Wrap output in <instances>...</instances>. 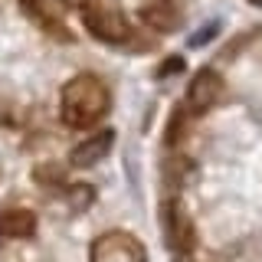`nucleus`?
I'll return each instance as SVG.
<instances>
[{
	"label": "nucleus",
	"mask_w": 262,
	"mask_h": 262,
	"mask_svg": "<svg viewBox=\"0 0 262 262\" xmlns=\"http://www.w3.org/2000/svg\"><path fill=\"white\" fill-rule=\"evenodd\" d=\"M112 108V92L102 76L95 72H79L62 85L59 95V118L72 131H89L108 115Z\"/></svg>",
	"instance_id": "1"
},
{
	"label": "nucleus",
	"mask_w": 262,
	"mask_h": 262,
	"mask_svg": "<svg viewBox=\"0 0 262 262\" xmlns=\"http://www.w3.org/2000/svg\"><path fill=\"white\" fill-rule=\"evenodd\" d=\"M82 16V27H85L98 43H108V46H125L131 43L135 30H131L128 16L112 4H102V0H82L79 7Z\"/></svg>",
	"instance_id": "2"
},
{
	"label": "nucleus",
	"mask_w": 262,
	"mask_h": 262,
	"mask_svg": "<svg viewBox=\"0 0 262 262\" xmlns=\"http://www.w3.org/2000/svg\"><path fill=\"white\" fill-rule=\"evenodd\" d=\"M161 233H164V243L170 246L174 256H184V252H193L196 249L193 216L187 213L184 200H180L177 193H170L167 200L161 203Z\"/></svg>",
	"instance_id": "3"
},
{
	"label": "nucleus",
	"mask_w": 262,
	"mask_h": 262,
	"mask_svg": "<svg viewBox=\"0 0 262 262\" xmlns=\"http://www.w3.org/2000/svg\"><path fill=\"white\" fill-rule=\"evenodd\" d=\"M89 262H147L144 243L125 229H108V233L95 236Z\"/></svg>",
	"instance_id": "4"
},
{
	"label": "nucleus",
	"mask_w": 262,
	"mask_h": 262,
	"mask_svg": "<svg viewBox=\"0 0 262 262\" xmlns=\"http://www.w3.org/2000/svg\"><path fill=\"white\" fill-rule=\"evenodd\" d=\"M223 98V76H220L213 66H203L190 76V85H187L184 105L190 115H207L213 105Z\"/></svg>",
	"instance_id": "5"
},
{
	"label": "nucleus",
	"mask_w": 262,
	"mask_h": 262,
	"mask_svg": "<svg viewBox=\"0 0 262 262\" xmlns=\"http://www.w3.org/2000/svg\"><path fill=\"white\" fill-rule=\"evenodd\" d=\"M23 13L30 16L36 27H43L49 36L72 39L69 27H66V13H69V0H20Z\"/></svg>",
	"instance_id": "6"
},
{
	"label": "nucleus",
	"mask_w": 262,
	"mask_h": 262,
	"mask_svg": "<svg viewBox=\"0 0 262 262\" xmlns=\"http://www.w3.org/2000/svg\"><path fill=\"white\" fill-rule=\"evenodd\" d=\"M112 147H115V131L112 128L95 131V135L82 138V141L69 151V167H79V170L82 167H95V164H102L112 154Z\"/></svg>",
	"instance_id": "7"
},
{
	"label": "nucleus",
	"mask_w": 262,
	"mask_h": 262,
	"mask_svg": "<svg viewBox=\"0 0 262 262\" xmlns=\"http://www.w3.org/2000/svg\"><path fill=\"white\" fill-rule=\"evenodd\" d=\"M141 20L158 33H170L180 23V7L177 0H147L141 7Z\"/></svg>",
	"instance_id": "8"
},
{
	"label": "nucleus",
	"mask_w": 262,
	"mask_h": 262,
	"mask_svg": "<svg viewBox=\"0 0 262 262\" xmlns=\"http://www.w3.org/2000/svg\"><path fill=\"white\" fill-rule=\"evenodd\" d=\"M0 229L10 239H30L36 233V213L33 210H7V213H0Z\"/></svg>",
	"instance_id": "9"
},
{
	"label": "nucleus",
	"mask_w": 262,
	"mask_h": 262,
	"mask_svg": "<svg viewBox=\"0 0 262 262\" xmlns=\"http://www.w3.org/2000/svg\"><path fill=\"white\" fill-rule=\"evenodd\" d=\"M66 200H69L72 210H89V207H92V200H95V187H89V184H72L69 190H66Z\"/></svg>",
	"instance_id": "10"
},
{
	"label": "nucleus",
	"mask_w": 262,
	"mask_h": 262,
	"mask_svg": "<svg viewBox=\"0 0 262 262\" xmlns=\"http://www.w3.org/2000/svg\"><path fill=\"white\" fill-rule=\"evenodd\" d=\"M213 30H216V23H207V27H203V30L190 39V46H203V43H207V39L213 36Z\"/></svg>",
	"instance_id": "11"
},
{
	"label": "nucleus",
	"mask_w": 262,
	"mask_h": 262,
	"mask_svg": "<svg viewBox=\"0 0 262 262\" xmlns=\"http://www.w3.org/2000/svg\"><path fill=\"white\" fill-rule=\"evenodd\" d=\"M174 262H213V259H207L200 249H193V252H184V256H174Z\"/></svg>",
	"instance_id": "12"
},
{
	"label": "nucleus",
	"mask_w": 262,
	"mask_h": 262,
	"mask_svg": "<svg viewBox=\"0 0 262 262\" xmlns=\"http://www.w3.org/2000/svg\"><path fill=\"white\" fill-rule=\"evenodd\" d=\"M246 4H252V7H262V0H246Z\"/></svg>",
	"instance_id": "13"
},
{
	"label": "nucleus",
	"mask_w": 262,
	"mask_h": 262,
	"mask_svg": "<svg viewBox=\"0 0 262 262\" xmlns=\"http://www.w3.org/2000/svg\"><path fill=\"white\" fill-rule=\"evenodd\" d=\"M0 239H4V229H0Z\"/></svg>",
	"instance_id": "14"
}]
</instances>
